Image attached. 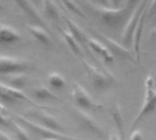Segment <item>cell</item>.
<instances>
[{"label": "cell", "mask_w": 156, "mask_h": 140, "mask_svg": "<svg viewBox=\"0 0 156 140\" xmlns=\"http://www.w3.org/2000/svg\"><path fill=\"white\" fill-rule=\"evenodd\" d=\"M81 4L85 5L90 11L94 13L104 25L119 29L125 26L137 2L125 1L124 5L118 7L105 6L97 1H83Z\"/></svg>", "instance_id": "obj_1"}, {"label": "cell", "mask_w": 156, "mask_h": 140, "mask_svg": "<svg viewBox=\"0 0 156 140\" xmlns=\"http://www.w3.org/2000/svg\"><path fill=\"white\" fill-rule=\"evenodd\" d=\"M16 121H18L20 124H22L24 127L29 128L32 132L38 134L41 137H44L46 138H54V139L58 140H83L78 138H74L69 135H65L63 133L60 132H57L55 130H52L50 128H48L44 126H42L41 124H37L25 117H22L20 115L15 114L12 116Z\"/></svg>", "instance_id": "obj_2"}, {"label": "cell", "mask_w": 156, "mask_h": 140, "mask_svg": "<svg viewBox=\"0 0 156 140\" xmlns=\"http://www.w3.org/2000/svg\"><path fill=\"white\" fill-rule=\"evenodd\" d=\"M82 66L87 73L88 78L90 82V84L96 88V89H105L107 88L113 81V77L111 74L104 71L103 69L97 67L96 66L90 64L87 60L80 58Z\"/></svg>", "instance_id": "obj_3"}, {"label": "cell", "mask_w": 156, "mask_h": 140, "mask_svg": "<svg viewBox=\"0 0 156 140\" xmlns=\"http://www.w3.org/2000/svg\"><path fill=\"white\" fill-rule=\"evenodd\" d=\"M148 5V1H141L137 2L135 5L129 19L127 20L123 33H122V44L124 46H132L133 45V34L135 31V28L138 25V22L140 20V17L145 9L146 5Z\"/></svg>", "instance_id": "obj_4"}, {"label": "cell", "mask_w": 156, "mask_h": 140, "mask_svg": "<svg viewBox=\"0 0 156 140\" xmlns=\"http://www.w3.org/2000/svg\"><path fill=\"white\" fill-rule=\"evenodd\" d=\"M93 31L97 35V36H99L101 38V40L102 41V44L108 48V50L112 53V55L113 56H115L119 58L132 61L133 63H137L136 59L133 56V55L132 54V52L126 46H124L122 44H120L113 38L109 37L108 36L104 35L103 33H101L100 31H96V30H93Z\"/></svg>", "instance_id": "obj_5"}, {"label": "cell", "mask_w": 156, "mask_h": 140, "mask_svg": "<svg viewBox=\"0 0 156 140\" xmlns=\"http://www.w3.org/2000/svg\"><path fill=\"white\" fill-rule=\"evenodd\" d=\"M71 97L81 109H90V110L96 111L103 108V106L94 101L93 98L89 94V92L79 83L73 84Z\"/></svg>", "instance_id": "obj_6"}, {"label": "cell", "mask_w": 156, "mask_h": 140, "mask_svg": "<svg viewBox=\"0 0 156 140\" xmlns=\"http://www.w3.org/2000/svg\"><path fill=\"white\" fill-rule=\"evenodd\" d=\"M29 67V63L23 58L0 55V74L2 75L25 73Z\"/></svg>", "instance_id": "obj_7"}, {"label": "cell", "mask_w": 156, "mask_h": 140, "mask_svg": "<svg viewBox=\"0 0 156 140\" xmlns=\"http://www.w3.org/2000/svg\"><path fill=\"white\" fill-rule=\"evenodd\" d=\"M74 113L80 121V125L90 133L98 136V137H103L104 133L101 127V125L98 123V121L91 117L90 114L85 112L81 108H74Z\"/></svg>", "instance_id": "obj_8"}, {"label": "cell", "mask_w": 156, "mask_h": 140, "mask_svg": "<svg viewBox=\"0 0 156 140\" xmlns=\"http://www.w3.org/2000/svg\"><path fill=\"white\" fill-rule=\"evenodd\" d=\"M147 12H148V5H146L145 9L144 10V12L140 17V20L135 28V31L133 34V47L134 50L135 59L138 64H141V39H142V35H143L145 19L147 17Z\"/></svg>", "instance_id": "obj_9"}, {"label": "cell", "mask_w": 156, "mask_h": 140, "mask_svg": "<svg viewBox=\"0 0 156 140\" xmlns=\"http://www.w3.org/2000/svg\"><path fill=\"white\" fill-rule=\"evenodd\" d=\"M29 116L37 118L42 124V126L50 128L52 130H55L57 132L62 133V126L59 123V121L52 115L45 112V111H30L27 113Z\"/></svg>", "instance_id": "obj_10"}, {"label": "cell", "mask_w": 156, "mask_h": 140, "mask_svg": "<svg viewBox=\"0 0 156 140\" xmlns=\"http://www.w3.org/2000/svg\"><path fill=\"white\" fill-rule=\"evenodd\" d=\"M16 4L29 18H31L33 21L37 22V26H40L44 28L46 27V24H45L42 16L39 15L35 5L31 1L18 0V1H16Z\"/></svg>", "instance_id": "obj_11"}, {"label": "cell", "mask_w": 156, "mask_h": 140, "mask_svg": "<svg viewBox=\"0 0 156 140\" xmlns=\"http://www.w3.org/2000/svg\"><path fill=\"white\" fill-rule=\"evenodd\" d=\"M86 45L90 49H92L95 53L99 54L104 59L105 62L111 63V62H112L114 60V56L112 55V53L108 50V48L101 41H99V40L95 39V38L88 36L87 41H86Z\"/></svg>", "instance_id": "obj_12"}, {"label": "cell", "mask_w": 156, "mask_h": 140, "mask_svg": "<svg viewBox=\"0 0 156 140\" xmlns=\"http://www.w3.org/2000/svg\"><path fill=\"white\" fill-rule=\"evenodd\" d=\"M0 89L3 90L4 92L7 93L8 95L12 96L13 97H15L16 100H23V101H26L27 103H29L30 105L36 107L37 108H49L48 107H46V106H41V105H38L37 103L34 102L30 97H28L24 92H22L20 89H17V88H15V87H10L9 85L7 84H4L2 82H0Z\"/></svg>", "instance_id": "obj_13"}, {"label": "cell", "mask_w": 156, "mask_h": 140, "mask_svg": "<svg viewBox=\"0 0 156 140\" xmlns=\"http://www.w3.org/2000/svg\"><path fill=\"white\" fill-rule=\"evenodd\" d=\"M21 39V36L18 31L8 25L0 24V43L11 44Z\"/></svg>", "instance_id": "obj_14"}, {"label": "cell", "mask_w": 156, "mask_h": 140, "mask_svg": "<svg viewBox=\"0 0 156 140\" xmlns=\"http://www.w3.org/2000/svg\"><path fill=\"white\" fill-rule=\"evenodd\" d=\"M110 115L115 124L117 131L119 133V138L121 140H124V121L122 115L121 108L118 104H114L112 106L110 109Z\"/></svg>", "instance_id": "obj_15"}, {"label": "cell", "mask_w": 156, "mask_h": 140, "mask_svg": "<svg viewBox=\"0 0 156 140\" xmlns=\"http://www.w3.org/2000/svg\"><path fill=\"white\" fill-rule=\"evenodd\" d=\"M26 28L41 44L45 46H49L51 44L49 35L48 34V32L45 30L44 27L37 26V25H27Z\"/></svg>", "instance_id": "obj_16"}, {"label": "cell", "mask_w": 156, "mask_h": 140, "mask_svg": "<svg viewBox=\"0 0 156 140\" xmlns=\"http://www.w3.org/2000/svg\"><path fill=\"white\" fill-rule=\"evenodd\" d=\"M65 21H66V24H67L69 29V32L75 37V39L78 41V43H80L82 45H86V41H87L88 36L83 32V30L79 26V25L76 24L69 16L65 17Z\"/></svg>", "instance_id": "obj_17"}, {"label": "cell", "mask_w": 156, "mask_h": 140, "mask_svg": "<svg viewBox=\"0 0 156 140\" xmlns=\"http://www.w3.org/2000/svg\"><path fill=\"white\" fill-rule=\"evenodd\" d=\"M57 28H58V30L60 32L61 36H63V38L65 39V41L67 42V44H68V46L70 47V49H71L76 55H78V56H80L82 55L81 48H80V46L78 41H77V40L75 39V37L71 35V33H70L69 31H68V30H66V29H64V28L58 26H57Z\"/></svg>", "instance_id": "obj_18"}, {"label": "cell", "mask_w": 156, "mask_h": 140, "mask_svg": "<svg viewBox=\"0 0 156 140\" xmlns=\"http://www.w3.org/2000/svg\"><path fill=\"white\" fill-rule=\"evenodd\" d=\"M42 5V10L44 14L52 20H58L59 19V12L58 8L55 2L44 0L41 2Z\"/></svg>", "instance_id": "obj_19"}, {"label": "cell", "mask_w": 156, "mask_h": 140, "mask_svg": "<svg viewBox=\"0 0 156 140\" xmlns=\"http://www.w3.org/2000/svg\"><path fill=\"white\" fill-rule=\"evenodd\" d=\"M5 79H6V81L8 82L10 87L17 88V89H20V88L24 87L27 81V77L25 75V73L7 75V77H5Z\"/></svg>", "instance_id": "obj_20"}, {"label": "cell", "mask_w": 156, "mask_h": 140, "mask_svg": "<svg viewBox=\"0 0 156 140\" xmlns=\"http://www.w3.org/2000/svg\"><path fill=\"white\" fill-rule=\"evenodd\" d=\"M34 94L38 99H52V100H57V101L62 102V99L60 97H57L48 87H46L44 85L37 87L34 90Z\"/></svg>", "instance_id": "obj_21"}, {"label": "cell", "mask_w": 156, "mask_h": 140, "mask_svg": "<svg viewBox=\"0 0 156 140\" xmlns=\"http://www.w3.org/2000/svg\"><path fill=\"white\" fill-rule=\"evenodd\" d=\"M48 83L55 88H62L66 84L64 77L58 72L50 73L48 77Z\"/></svg>", "instance_id": "obj_22"}, {"label": "cell", "mask_w": 156, "mask_h": 140, "mask_svg": "<svg viewBox=\"0 0 156 140\" xmlns=\"http://www.w3.org/2000/svg\"><path fill=\"white\" fill-rule=\"evenodd\" d=\"M59 5L67 7L69 11H71L75 15H79V16H80L82 18L87 19V16H86L85 13L82 11V9L80 7V5L76 2H73V1H60Z\"/></svg>", "instance_id": "obj_23"}, {"label": "cell", "mask_w": 156, "mask_h": 140, "mask_svg": "<svg viewBox=\"0 0 156 140\" xmlns=\"http://www.w3.org/2000/svg\"><path fill=\"white\" fill-rule=\"evenodd\" d=\"M16 135L18 140H30L29 137L27 135V132L26 131V129L23 128V126L19 125V123H17V121H11L10 122Z\"/></svg>", "instance_id": "obj_24"}, {"label": "cell", "mask_w": 156, "mask_h": 140, "mask_svg": "<svg viewBox=\"0 0 156 140\" xmlns=\"http://www.w3.org/2000/svg\"><path fill=\"white\" fill-rule=\"evenodd\" d=\"M0 98L3 100V101H5V102H7V103H16L17 100L15 98V97H13L12 96H10V95H8L7 93H5V92H4L3 90H1L0 89Z\"/></svg>", "instance_id": "obj_25"}, {"label": "cell", "mask_w": 156, "mask_h": 140, "mask_svg": "<svg viewBox=\"0 0 156 140\" xmlns=\"http://www.w3.org/2000/svg\"><path fill=\"white\" fill-rule=\"evenodd\" d=\"M4 111H5V107L2 104H0V124L3 126H8L10 124V122L8 121L7 118H5L4 117V115H3Z\"/></svg>", "instance_id": "obj_26"}, {"label": "cell", "mask_w": 156, "mask_h": 140, "mask_svg": "<svg viewBox=\"0 0 156 140\" xmlns=\"http://www.w3.org/2000/svg\"><path fill=\"white\" fill-rule=\"evenodd\" d=\"M130 140H144V136H143V133L140 131V130H133L131 134V137H130Z\"/></svg>", "instance_id": "obj_27"}, {"label": "cell", "mask_w": 156, "mask_h": 140, "mask_svg": "<svg viewBox=\"0 0 156 140\" xmlns=\"http://www.w3.org/2000/svg\"><path fill=\"white\" fill-rule=\"evenodd\" d=\"M0 140H12V138L6 133L0 130Z\"/></svg>", "instance_id": "obj_28"}, {"label": "cell", "mask_w": 156, "mask_h": 140, "mask_svg": "<svg viewBox=\"0 0 156 140\" xmlns=\"http://www.w3.org/2000/svg\"><path fill=\"white\" fill-rule=\"evenodd\" d=\"M151 38H152V40L156 44V28H154L151 31Z\"/></svg>", "instance_id": "obj_29"}, {"label": "cell", "mask_w": 156, "mask_h": 140, "mask_svg": "<svg viewBox=\"0 0 156 140\" xmlns=\"http://www.w3.org/2000/svg\"><path fill=\"white\" fill-rule=\"evenodd\" d=\"M110 140H121V139H120V138H119L117 135L112 134V135L111 136V138H110Z\"/></svg>", "instance_id": "obj_30"}, {"label": "cell", "mask_w": 156, "mask_h": 140, "mask_svg": "<svg viewBox=\"0 0 156 140\" xmlns=\"http://www.w3.org/2000/svg\"><path fill=\"white\" fill-rule=\"evenodd\" d=\"M4 9H5V6L0 3V11H2V10H4Z\"/></svg>", "instance_id": "obj_31"}, {"label": "cell", "mask_w": 156, "mask_h": 140, "mask_svg": "<svg viewBox=\"0 0 156 140\" xmlns=\"http://www.w3.org/2000/svg\"><path fill=\"white\" fill-rule=\"evenodd\" d=\"M43 140H58V139H54V138H46V139H43Z\"/></svg>", "instance_id": "obj_32"}]
</instances>
